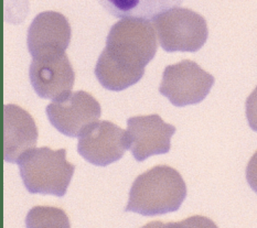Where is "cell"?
Wrapping results in <instances>:
<instances>
[{"mask_svg": "<svg viewBox=\"0 0 257 228\" xmlns=\"http://www.w3.org/2000/svg\"><path fill=\"white\" fill-rule=\"evenodd\" d=\"M126 149V130L107 120L94 122L79 136L77 151L94 165L106 166L116 162Z\"/></svg>", "mask_w": 257, "mask_h": 228, "instance_id": "52a82bcc", "label": "cell"}, {"mask_svg": "<svg viewBox=\"0 0 257 228\" xmlns=\"http://www.w3.org/2000/svg\"><path fill=\"white\" fill-rule=\"evenodd\" d=\"M102 109L86 92L69 93L48 105L47 115L52 126L68 137H79L88 126L98 121Z\"/></svg>", "mask_w": 257, "mask_h": 228, "instance_id": "8992f818", "label": "cell"}, {"mask_svg": "<svg viewBox=\"0 0 257 228\" xmlns=\"http://www.w3.org/2000/svg\"><path fill=\"white\" fill-rule=\"evenodd\" d=\"M214 77L190 60L167 66L161 85L160 94L169 99L177 107L195 105L208 96L214 84Z\"/></svg>", "mask_w": 257, "mask_h": 228, "instance_id": "5b68a950", "label": "cell"}, {"mask_svg": "<svg viewBox=\"0 0 257 228\" xmlns=\"http://www.w3.org/2000/svg\"><path fill=\"white\" fill-rule=\"evenodd\" d=\"M28 227H70L69 218L62 209L38 206L27 216Z\"/></svg>", "mask_w": 257, "mask_h": 228, "instance_id": "4fadbf2b", "label": "cell"}, {"mask_svg": "<svg viewBox=\"0 0 257 228\" xmlns=\"http://www.w3.org/2000/svg\"><path fill=\"white\" fill-rule=\"evenodd\" d=\"M153 20L156 36L167 52H197L208 40L205 19L190 9L170 8L156 15Z\"/></svg>", "mask_w": 257, "mask_h": 228, "instance_id": "277c9868", "label": "cell"}, {"mask_svg": "<svg viewBox=\"0 0 257 228\" xmlns=\"http://www.w3.org/2000/svg\"><path fill=\"white\" fill-rule=\"evenodd\" d=\"M157 49L152 21L122 18L110 28L106 48L95 66V76L106 90L124 91L142 80Z\"/></svg>", "mask_w": 257, "mask_h": 228, "instance_id": "6da1fadb", "label": "cell"}, {"mask_svg": "<svg viewBox=\"0 0 257 228\" xmlns=\"http://www.w3.org/2000/svg\"><path fill=\"white\" fill-rule=\"evenodd\" d=\"M71 41V26L62 14H39L28 30V50L33 59L62 54Z\"/></svg>", "mask_w": 257, "mask_h": 228, "instance_id": "9c48e42d", "label": "cell"}, {"mask_svg": "<svg viewBox=\"0 0 257 228\" xmlns=\"http://www.w3.org/2000/svg\"><path fill=\"white\" fill-rule=\"evenodd\" d=\"M27 190L32 194L64 196L75 165L66 160V150L32 148L17 160Z\"/></svg>", "mask_w": 257, "mask_h": 228, "instance_id": "3957f363", "label": "cell"}, {"mask_svg": "<svg viewBox=\"0 0 257 228\" xmlns=\"http://www.w3.org/2000/svg\"><path fill=\"white\" fill-rule=\"evenodd\" d=\"M183 0H98L107 13L117 18L153 19L156 15L179 7Z\"/></svg>", "mask_w": 257, "mask_h": 228, "instance_id": "7c38bea8", "label": "cell"}, {"mask_svg": "<svg viewBox=\"0 0 257 228\" xmlns=\"http://www.w3.org/2000/svg\"><path fill=\"white\" fill-rule=\"evenodd\" d=\"M187 196L181 174L168 165H157L139 175L130 192L125 212L155 216L176 212Z\"/></svg>", "mask_w": 257, "mask_h": 228, "instance_id": "7a4b0ae2", "label": "cell"}, {"mask_svg": "<svg viewBox=\"0 0 257 228\" xmlns=\"http://www.w3.org/2000/svg\"><path fill=\"white\" fill-rule=\"evenodd\" d=\"M31 85L44 99H59L71 93L75 74L65 53L33 59L29 71Z\"/></svg>", "mask_w": 257, "mask_h": 228, "instance_id": "30bf717a", "label": "cell"}, {"mask_svg": "<svg viewBox=\"0 0 257 228\" xmlns=\"http://www.w3.org/2000/svg\"><path fill=\"white\" fill-rule=\"evenodd\" d=\"M38 128L31 115L17 105L4 107V159L17 163L27 150L36 147Z\"/></svg>", "mask_w": 257, "mask_h": 228, "instance_id": "8fae6325", "label": "cell"}, {"mask_svg": "<svg viewBox=\"0 0 257 228\" xmlns=\"http://www.w3.org/2000/svg\"><path fill=\"white\" fill-rule=\"evenodd\" d=\"M176 127L158 115L137 116L127 120V149L139 162L156 154L168 153Z\"/></svg>", "mask_w": 257, "mask_h": 228, "instance_id": "ba28073f", "label": "cell"}]
</instances>
